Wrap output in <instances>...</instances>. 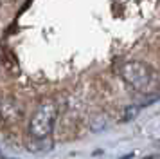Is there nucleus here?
I'll return each instance as SVG.
<instances>
[{
    "instance_id": "nucleus-1",
    "label": "nucleus",
    "mask_w": 160,
    "mask_h": 159,
    "mask_svg": "<svg viewBox=\"0 0 160 159\" xmlns=\"http://www.w3.org/2000/svg\"><path fill=\"white\" fill-rule=\"evenodd\" d=\"M58 116V105L54 100H45L40 107L34 110V114L29 121V137L34 141H47L52 134L54 121Z\"/></svg>"
},
{
    "instance_id": "nucleus-2",
    "label": "nucleus",
    "mask_w": 160,
    "mask_h": 159,
    "mask_svg": "<svg viewBox=\"0 0 160 159\" xmlns=\"http://www.w3.org/2000/svg\"><path fill=\"white\" fill-rule=\"evenodd\" d=\"M121 78L130 89L137 90V92H142L151 83L153 69L148 63H144V62L131 60V62H126L121 67Z\"/></svg>"
}]
</instances>
